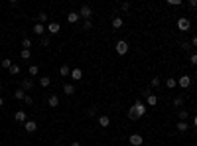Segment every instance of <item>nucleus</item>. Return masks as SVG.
<instances>
[{
  "mask_svg": "<svg viewBox=\"0 0 197 146\" xmlns=\"http://www.w3.org/2000/svg\"><path fill=\"white\" fill-rule=\"evenodd\" d=\"M144 115H146V105L138 99V101L130 107V111H128V119L130 120H138L140 116H144Z\"/></svg>",
  "mask_w": 197,
  "mask_h": 146,
  "instance_id": "obj_1",
  "label": "nucleus"
},
{
  "mask_svg": "<svg viewBox=\"0 0 197 146\" xmlns=\"http://www.w3.org/2000/svg\"><path fill=\"white\" fill-rule=\"evenodd\" d=\"M91 16H93V8L87 6V4H83V6L79 8V18H83V20H91Z\"/></svg>",
  "mask_w": 197,
  "mask_h": 146,
  "instance_id": "obj_2",
  "label": "nucleus"
},
{
  "mask_svg": "<svg viewBox=\"0 0 197 146\" xmlns=\"http://www.w3.org/2000/svg\"><path fill=\"white\" fill-rule=\"evenodd\" d=\"M128 41H124V40H120V41H116V45H114V49H116V53L118 55H124V53H128Z\"/></svg>",
  "mask_w": 197,
  "mask_h": 146,
  "instance_id": "obj_3",
  "label": "nucleus"
},
{
  "mask_svg": "<svg viewBox=\"0 0 197 146\" xmlns=\"http://www.w3.org/2000/svg\"><path fill=\"white\" fill-rule=\"evenodd\" d=\"M189 28H191V20H189V18H185V16H181V18L178 20V30L187 32Z\"/></svg>",
  "mask_w": 197,
  "mask_h": 146,
  "instance_id": "obj_4",
  "label": "nucleus"
},
{
  "mask_svg": "<svg viewBox=\"0 0 197 146\" xmlns=\"http://www.w3.org/2000/svg\"><path fill=\"white\" fill-rule=\"evenodd\" d=\"M178 85L181 87V89H187V87L191 85V77L189 75H181V77L178 79Z\"/></svg>",
  "mask_w": 197,
  "mask_h": 146,
  "instance_id": "obj_5",
  "label": "nucleus"
},
{
  "mask_svg": "<svg viewBox=\"0 0 197 146\" xmlns=\"http://www.w3.org/2000/svg\"><path fill=\"white\" fill-rule=\"evenodd\" d=\"M130 144L132 146H142L144 144V138L140 134H130Z\"/></svg>",
  "mask_w": 197,
  "mask_h": 146,
  "instance_id": "obj_6",
  "label": "nucleus"
},
{
  "mask_svg": "<svg viewBox=\"0 0 197 146\" xmlns=\"http://www.w3.org/2000/svg\"><path fill=\"white\" fill-rule=\"evenodd\" d=\"M24 128H26V132H36L37 130L36 120H26V123H24Z\"/></svg>",
  "mask_w": 197,
  "mask_h": 146,
  "instance_id": "obj_7",
  "label": "nucleus"
},
{
  "mask_svg": "<svg viewBox=\"0 0 197 146\" xmlns=\"http://www.w3.org/2000/svg\"><path fill=\"white\" fill-rule=\"evenodd\" d=\"M59 24H57V22H49L47 24V32H49V34H59Z\"/></svg>",
  "mask_w": 197,
  "mask_h": 146,
  "instance_id": "obj_8",
  "label": "nucleus"
},
{
  "mask_svg": "<svg viewBox=\"0 0 197 146\" xmlns=\"http://www.w3.org/2000/svg\"><path fill=\"white\" fill-rule=\"evenodd\" d=\"M97 120H99V126H108V124H111V119H108L107 115H100V116H97Z\"/></svg>",
  "mask_w": 197,
  "mask_h": 146,
  "instance_id": "obj_9",
  "label": "nucleus"
},
{
  "mask_svg": "<svg viewBox=\"0 0 197 146\" xmlns=\"http://www.w3.org/2000/svg\"><path fill=\"white\" fill-rule=\"evenodd\" d=\"M47 105L51 107V109H55V107L59 105V97H57V95H49V99H47Z\"/></svg>",
  "mask_w": 197,
  "mask_h": 146,
  "instance_id": "obj_10",
  "label": "nucleus"
},
{
  "mask_svg": "<svg viewBox=\"0 0 197 146\" xmlns=\"http://www.w3.org/2000/svg\"><path fill=\"white\" fill-rule=\"evenodd\" d=\"M14 99L16 101H24V99H26V91L24 89H16L14 91Z\"/></svg>",
  "mask_w": 197,
  "mask_h": 146,
  "instance_id": "obj_11",
  "label": "nucleus"
},
{
  "mask_svg": "<svg viewBox=\"0 0 197 146\" xmlns=\"http://www.w3.org/2000/svg\"><path fill=\"white\" fill-rule=\"evenodd\" d=\"M14 119L18 120V123H26V120H28V116H26V112H24V111H16Z\"/></svg>",
  "mask_w": 197,
  "mask_h": 146,
  "instance_id": "obj_12",
  "label": "nucleus"
},
{
  "mask_svg": "<svg viewBox=\"0 0 197 146\" xmlns=\"http://www.w3.org/2000/svg\"><path fill=\"white\" fill-rule=\"evenodd\" d=\"M122 18H120V16H114V18H112V28H114V30H118V28H122Z\"/></svg>",
  "mask_w": 197,
  "mask_h": 146,
  "instance_id": "obj_13",
  "label": "nucleus"
},
{
  "mask_svg": "<svg viewBox=\"0 0 197 146\" xmlns=\"http://www.w3.org/2000/svg\"><path fill=\"white\" fill-rule=\"evenodd\" d=\"M79 20V12H69V14H67V22L69 24H75Z\"/></svg>",
  "mask_w": 197,
  "mask_h": 146,
  "instance_id": "obj_14",
  "label": "nucleus"
},
{
  "mask_svg": "<svg viewBox=\"0 0 197 146\" xmlns=\"http://www.w3.org/2000/svg\"><path fill=\"white\" fill-rule=\"evenodd\" d=\"M32 87H33V81H32V79H24V81H22V89L24 91H32Z\"/></svg>",
  "mask_w": 197,
  "mask_h": 146,
  "instance_id": "obj_15",
  "label": "nucleus"
},
{
  "mask_svg": "<svg viewBox=\"0 0 197 146\" xmlns=\"http://www.w3.org/2000/svg\"><path fill=\"white\" fill-rule=\"evenodd\" d=\"M63 93H65V95H73V93H75V85L65 83V85H63Z\"/></svg>",
  "mask_w": 197,
  "mask_h": 146,
  "instance_id": "obj_16",
  "label": "nucleus"
},
{
  "mask_svg": "<svg viewBox=\"0 0 197 146\" xmlns=\"http://www.w3.org/2000/svg\"><path fill=\"white\" fill-rule=\"evenodd\" d=\"M12 65H14V63H12V59H8V57H4V59L0 61V67H2V69H10Z\"/></svg>",
  "mask_w": 197,
  "mask_h": 146,
  "instance_id": "obj_17",
  "label": "nucleus"
},
{
  "mask_svg": "<svg viewBox=\"0 0 197 146\" xmlns=\"http://www.w3.org/2000/svg\"><path fill=\"white\" fill-rule=\"evenodd\" d=\"M175 85H178V79H174V77H167L166 79V87H167V89H174Z\"/></svg>",
  "mask_w": 197,
  "mask_h": 146,
  "instance_id": "obj_18",
  "label": "nucleus"
},
{
  "mask_svg": "<svg viewBox=\"0 0 197 146\" xmlns=\"http://www.w3.org/2000/svg\"><path fill=\"white\" fill-rule=\"evenodd\" d=\"M33 32H36V36H41V34L45 32L44 24H37V22H36V26H33Z\"/></svg>",
  "mask_w": 197,
  "mask_h": 146,
  "instance_id": "obj_19",
  "label": "nucleus"
},
{
  "mask_svg": "<svg viewBox=\"0 0 197 146\" xmlns=\"http://www.w3.org/2000/svg\"><path fill=\"white\" fill-rule=\"evenodd\" d=\"M187 128H189V124H187L185 120H179L178 123V130L179 132H187Z\"/></svg>",
  "mask_w": 197,
  "mask_h": 146,
  "instance_id": "obj_20",
  "label": "nucleus"
},
{
  "mask_svg": "<svg viewBox=\"0 0 197 146\" xmlns=\"http://www.w3.org/2000/svg\"><path fill=\"white\" fill-rule=\"evenodd\" d=\"M49 83H51V79H49L47 75H44V77H40V85H41V87H49Z\"/></svg>",
  "mask_w": 197,
  "mask_h": 146,
  "instance_id": "obj_21",
  "label": "nucleus"
},
{
  "mask_svg": "<svg viewBox=\"0 0 197 146\" xmlns=\"http://www.w3.org/2000/svg\"><path fill=\"white\" fill-rule=\"evenodd\" d=\"M59 73L63 75V77H67V75H71V69H69V65H61V67H59Z\"/></svg>",
  "mask_w": 197,
  "mask_h": 146,
  "instance_id": "obj_22",
  "label": "nucleus"
},
{
  "mask_svg": "<svg viewBox=\"0 0 197 146\" xmlns=\"http://www.w3.org/2000/svg\"><path fill=\"white\" fill-rule=\"evenodd\" d=\"M146 101H148L150 107H154V105L158 103V97H156V95H148V97H146Z\"/></svg>",
  "mask_w": 197,
  "mask_h": 146,
  "instance_id": "obj_23",
  "label": "nucleus"
},
{
  "mask_svg": "<svg viewBox=\"0 0 197 146\" xmlns=\"http://www.w3.org/2000/svg\"><path fill=\"white\" fill-rule=\"evenodd\" d=\"M32 48V40L30 37H24L22 40V49H30Z\"/></svg>",
  "mask_w": 197,
  "mask_h": 146,
  "instance_id": "obj_24",
  "label": "nucleus"
},
{
  "mask_svg": "<svg viewBox=\"0 0 197 146\" xmlns=\"http://www.w3.org/2000/svg\"><path fill=\"white\" fill-rule=\"evenodd\" d=\"M71 77H73V79H77V81H79V79L83 77V71H81V69H73V71H71Z\"/></svg>",
  "mask_w": 197,
  "mask_h": 146,
  "instance_id": "obj_25",
  "label": "nucleus"
},
{
  "mask_svg": "<svg viewBox=\"0 0 197 146\" xmlns=\"http://www.w3.org/2000/svg\"><path fill=\"white\" fill-rule=\"evenodd\" d=\"M44 22H47V14H45V12H40V14H37V24H44Z\"/></svg>",
  "mask_w": 197,
  "mask_h": 146,
  "instance_id": "obj_26",
  "label": "nucleus"
},
{
  "mask_svg": "<svg viewBox=\"0 0 197 146\" xmlns=\"http://www.w3.org/2000/svg\"><path fill=\"white\" fill-rule=\"evenodd\" d=\"M150 85H152V87H160V85H162V79H160V77H152Z\"/></svg>",
  "mask_w": 197,
  "mask_h": 146,
  "instance_id": "obj_27",
  "label": "nucleus"
},
{
  "mask_svg": "<svg viewBox=\"0 0 197 146\" xmlns=\"http://www.w3.org/2000/svg\"><path fill=\"white\" fill-rule=\"evenodd\" d=\"M181 105H183V97H175V99H174V107L181 109Z\"/></svg>",
  "mask_w": 197,
  "mask_h": 146,
  "instance_id": "obj_28",
  "label": "nucleus"
},
{
  "mask_svg": "<svg viewBox=\"0 0 197 146\" xmlns=\"http://www.w3.org/2000/svg\"><path fill=\"white\" fill-rule=\"evenodd\" d=\"M8 71H10V75H18V73H20V65H16V63H14L10 69H8Z\"/></svg>",
  "mask_w": 197,
  "mask_h": 146,
  "instance_id": "obj_29",
  "label": "nucleus"
},
{
  "mask_svg": "<svg viewBox=\"0 0 197 146\" xmlns=\"http://www.w3.org/2000/svg\"><path fill=\"white\" fill-rule=\"evenodd\" d=\"M178 116H179V120H185V119H187V116H189V115H187V111L179 109V111H178Z\"/></svg>",
  "mask_w": 197,
  "mask_h": 146,
  "instance_id": "obj_30",
  "label": "nucleus"
},
{
  "mask_svg": "<svg viewBox=\"0 0 197 146\" xmlns=\"http://www.w3.org/2000/svg\"><path fill=\"white\" fill-rule=\"evenodd\" d=\"M20 55H22V59H30L32 52H30V49H22V52H20Z\"/></svg>",
  "mask_w": 197,
  "mask_h": 146,
  "instance_id": "obj_31",
  "label": "nucleus"
},
{
  "mask_svg": "<svg viewBox=\"0 0 197 146\" xmlns=\"http://www.w3.org/2000/svg\"><path fill=\"white\" fill-rule=\"evenodd\" d=\"M91 28H93V22H91V20H85V22H83V30H91Z\"/></svg>",
  "mask_w": 197,
  "mask_h": 146,
  "instance_id": "obj_32",
  "label": "nucleus"
},
{
  "mask_svg": "<svg viewBox=\"0 0 197 146\" xmlns=\"http://www.w3.org/2000/svg\"><path fill=\"white\" fill-rule=\"evenodd\" d=\"M40 73V67L37 65H30V75H37Z\"/></svg>",
  "mask_w": 197,
  "mask_h": 146,
  "instance_id": "obj_33",
  "label": "nucleus"
},
{
  "mask_svg": "<svg viewBox=\"0 0 197 146\" xmlns=\"http://www.w3.org/2000/svg\"><path fill=\"white\" fill-rule=\"evenodd\" d=\"M120 8H122L124 12H126V10H130V2H122V4H120Z\"/></svg>",
  "mask_w": 197,
  "mask_h": 146,
  "instance_id": "obj_34",
  "label": "nucleus"
},
{
  "mask_svg": "<svg viewBox=\"0 0 197 146\" xmlns=\"http://www.w3.org/2000/svg\"><path fill=\"white\" fill-rule=\"evenodd\" d=\"M189 61H191V63H193V65H197V53H191Z\"/></svg>",
  "mask_w": 197,
  "mask_h": 146,
  "instance_id": "obj_35",
  "label": "nucleus"
},
{
  "mask_svg": "<svg viewBox=\"0 0 197 146\" xmlns=\"http://www.w3.org/2000/svg\"><path fill=\"white\" fill-rule=\"evenodd\" d=\"M41 45H44V48H47V45H49V37H41Z\"/></svg>",
  "mask_w": 197,
  "mask_h": 146,
  "instance_id": "obj_36",
  "label": "nucleus"
},
{
  "mask_svg": "<svg viewBox=\"0 0 197 146\" xmlns=\"http://www.w3.org/2000/svg\"><path fill=\"white\" fill-rule=\"evenodd\" d=\"M142 95H144V97H148V95H152V89H150V87H146V89L142 91Z\"/></svg>",
  "mask_w": 197,
  "mask_h": 146,
  "instance_id": "obj_37",
  "label": "nucleus"
},
{
  "mask_svg": "<svg viewBox=\"0 0 197 146\" xmlns=\"http://www.w3.org/2000/svg\"><path fill=\"white\" fill-rule=\"evenodd\" d=\"M24 103H26V105H32V103H33V99L30 97V95H26V99H24Z\"/></svg>",
  "mask_w": 197,
  "mask_h": 146,
  "instance_id": "obj_38",
  "label": "nucleus"
},
{
  "mask_svg": "<svg viewBox=\"0 0 197 146\" xmlns=\"http://www.w3.org/2000/svg\"><path fill=\"white\" fill-rule=\"evenodd\" d=\"M189 45H191L189 41H181V49H189Z\"/></svg>",
  "mask_w": 197,
  "mask_h": 146,
  "instance_id": "obj_39",
  "label": "nucleus"
},
{
  "mask_svg": "<svg viewBox=\"0 0 197 146\" xmlns=\"http://www.w3.org/2000/svg\"><path fill=\"white\" fill-rule=\"evenodd\" d=\"M89 115L91 116H97V109H95V107H91V109H89Z\"/></svg>",
  "mask_w": 197,
  "mask_h": 146,
  "instance_id": "obj_40",
  "label": "nucleus"
},
{
  "mask_svg": "<svg viewBox=\"0 0 197 146\" xmlns=\"http://www.w3.org/2000/svg\"><path fill=\"white\" fill-rule=\"evenodd\" d=\"M170 4H171V6H179V4H181V0H170Z\"/></svg>",
  "mask_w": 197,
  "mask_h": 146,
  "instance_id": "obj_41",
  "label": "nucleus"
},
{
  "mask_svg": "<svg viewBox=\"0 0 197 146\" xmlns=\"http://www.w3.org/2000/svg\"><path fill=\"white\" fill-rule=\"evenodd\" d=\"M189 8H197V0H189Z\"/></svg>",
  "mask_w": 197,
  "mask_h": 146,
  "instance_id": "obj_42",
  "label": "nucleus"
},
{
  "mask_svg": "<svg viewBox=\"0 0 197 146\" xmlns=\"http://www.w3.org/2000/svg\"><path fill=\"white\" fill-rule=\"evenodd\" d=\"M189 44H191V45H195V48H197V36H193V40H191Z\"/></svg>",
  "mask_w": 197,
  "mask_h": 146,
  "instance_id": "obj_43",
  "label": "nucleus"
},
{
  "mask_svg": "<svg viewBox=\"0 0 197 146\" xmlns=\"http://www.w3.org/2000/svg\"><path fill=\"white\" fill-rule=\"evenodd\" d=\"M71 146H81V144H79V142H71Z\"/></svg>",
  "mask_w": 197,
  "mask_h": 146,
  "instance_id": "obj_44",
  "label": "nucleus"
},
{
  "mask_svg": "<svg viewBox=\"0 0 197 146\" xmlns=\"http://www.w3.org/2000/svg\"><path fill=\"white\" fill-rule=\"evenodd\" d=\"M193 124H195V126H197V115H195V119H193Z\"/></svg>",
  "mask_w": 197,
  "mask_h": 146,
  "instance_id": "obj_45",
  "label": "nucleus"
},
{
  "mask_svg": "<svg viewBox=\"0 0 197 146\" xmlns=\"http://www.w3.org/2000/svg\"><path fill=\"white\" fill-rule=\"evenodd\" d=\"M2 105H4V99H2V97H0V107H2Z\"/></svg>",
  "mask_w": 197,
  "mask_h": 146,
  "instance_id": "obj_46",
  "label": "nucleus"
},
{
  "mask_svg": "<svg viewBox=\"0 0 197 146\" xmlns=\"http://www.w3.org/2000/svg\"><path fill=\"white\" fill-rule=\"evenodd\" d=\"M59 146H65V144H59Z\"/></svg>",
  "mask_w": 197,
  "mask_h": 146,
  "instance_id": "obj_47",
  "label": "nucleus"
}]
</instances>
